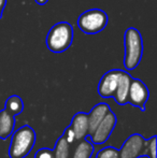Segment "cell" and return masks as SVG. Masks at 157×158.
<instances>
[{
	"label": "cell",
	"mask_w": 157,
	"mask_h": 158,
	"mask_svg": "<svg viewBox=\"0 0 157 158\" xmlns=\"http://www.w3.org/2000/svg\"><path fill=\"white\" fill-rule=\"evenodd\" d=\"M37 135L34 128L24 125L12 132L8 154L10 158H24L35 148Z\"/></svg>",
	"instance_id": "cell-1"
},
{
	"label": "cell",
	"mask_w": 157,
	"mask_h": 158,
	"mask_svg": "<svg viewBox=\"0 0 157 158\" xmlns=\"http://www.w3.org/2000/svg\"><path fill=\"white\" fill-rule=\"evenodd\" d=\"M125 57L124 66L127 70H134L138 67L143 55V40L140 31L134 27L128 28L124 35Z\"/></svg>",
	"instance_id": "cell-2"
},
{
	"label": "cell",
	"mask_w": 157,
	"mask_h": 158,
	"mask_svg": "<svg viewBox=\"0 0 157 158\" xmlns=\"http://www.w3.org/2000/svg\"><path fill=\"white\" fill-rule=\"evenodd\" d=\"M73 41V28L67 22L55 24L46 35V46L53 53H63Z\"/></svg>",
	"instance_id": "cell-3"
},
{
	"label": "cell",
	"mask_w": 157,
	"mask_h": 158,
	"mask_svg": "<svg viewBox=\"0 0 157 158\" xmlns=\"http://www.w3.org/2000/svg\"><path fill=\"white\" fill-rule=\"evenodd\" d=\"M107 13L100 9H92L86 12L82 13L76 21V25L84 33L95 35L102 31L108 25Z\"/></svg>",
	"instance_id": "cell-4"
},
{
	"label": "cell",
	"mask_w": 157,
	"mask_h": 158,
	"mask_svg": "<svg viewBox=\"0 0 157 158\" xmlns=\"http://www.w3.org/2000/svg\"><path fill=\"white\" fill-rule=\"evenodd\" d=\"M149 139L145 140L139 133L128 137L119 148V158H139L147 156V146Z\"/></svg>",
	"instance_id": "cell-5"
},
{
	"label": "cell",
	"mask_w": 157,
	"mask_h": 158,
	"mask_svg": "<svg viewBox=\"0 0 157 158\" xmlns=\"http://www.w3.org/2000/svg\"><path fill=\"white\" fill-rule=\"evenodd\" d=\"M118 123V117H116L115 113L112 110H110L107 113L102 121L99 123L97 128L93 132L92 135H89L90 141L93 142L94 145H102L109 140L110 135H112L114 128Z\"/></svg>",
	"instance_id": "cell-6"
},
{
	"label": "cell",
	"mask_w": 157,
	"mask_h": 158,
	"mask_svg": "<svg viewBox=\"0 0 157 158\" xmlns=\"http://www.w3.org/2000/svg\"><path fill=\"white\" fill-rule=\"evenodd\" d=\"M150 98L149 88L139 79H131L129 93H128V103L139 108L141 111L145 110V104Z\"/></svg>",
	"instance_id": "cell-7"
},
{
	"label": "cell",
	"mask_w": 157,
	"mask_h": 158,
	"mask_svg": "<svg viewBox=\"0 0 157 158\" xmlns=\"http://www.w3.org/2000/svg\"><path fill=\"white\" fill-rule=\"evenodd\" d=\"M119 69H113L108 71L107 73L102 75L100 82L98 84V94L102 98H112L118 87L119 74Z\"/></svg>",
	"instance_id": "cell-8"
},
{
	"label": "cell",
	"mask_w": 157,
	"mask_h": 158,
	"mask_svg": "<svg viewBox=\"0 0 157 158\" xmlns=\"http://www.w3.org/2000/svg\"><path fill=\"white\" fill-rule=\"evenodd\" d=\"M131 75L126 71H121L119 74L118 87L115 89V93L113 95V98L116 103L119 106H125L128 103V93H129L130 82H131Z\"/></svg>",
	"instance_id": "cell-9"
},
{
	"label": "cell",
	"mask_w": 157,
	"mask_h": 158,
	"mask_svg": "<svg viewBox=\"0 0 157 158\" xmlns=\"http://www.w3.org/2000/svg\"><path fill=\"white\" fill-rule=\"evenodd\" d=\"M70 127L76 135V141H81L88 135V114L78 112L72 117Z\"/></svg>",
	"instance_id": "cell-10"
},
{
	"label": "cell",
	"mask_w": 157,
	"mask_h": 158,
	"mask_svg": "<svg viewBox=\"0 0 157 158\" xmlns=\"http://www.w3.org/2000/svg\"><path fill=\"white\" fill-rule=\"evenodd\" d=\"M111 110L109 106V104L101 102L94 106L90 110L88 114V135H92L93 132L95 131V129L97 128V126L99 125L101 121L103 119V117L107 115V113Z\"/></svg>",
	"instance_id": "cell-11"
},
{
	"label": "cell",
	"mask_w": 157,
	"mask_h": 158,
	"mask_svg": "<svg viewBox=\"0 0 157 158\" xmlns=\"http://www.w3.org/2000/svg\"><path fill=\"white\" fill-rule=\"evenodd\" d=\"M15 129V116L6 110L0 111V139L6 140Z\"/></svg>",
	"instance_id": "cell-12"
},
{
	"label": "cell",
	"mask_w": 157,
	"mask_h": 158,
	"mask_svg": "<svg viewBox=\"0 0 157 158\" xmlns=\"http://www.w3.org/2000/svg\"><path fill=\"white\" fill-rule=\"evenodd\" d=\"M79 142L80 143L76 145L72 158H92L95 152V145L90 141L89 135Z\"/></svg>",
	"instance_id": "cell-13"
},
{
	"label": "cell",
	"mask_w": 157,
	"mask_h": 158,
	"mask_svg": "<svg viewBox=\"0 0 157 158\" xmlns=\"http://www.w3.org/2000/svg\"><path fill=\"white\" fill-rule=\"evenodd\" d=\"M4 110L9 112L13 116L21 114L24 110V102L22 98L17 95H13L9 97L6 101V106H4Z\"/></svg>",
	"instance_id": "cell-14"
},
{
	"label": "cell",
	"mask_w": 157,
	"mask_h": 158,
	"mask_svg": "<svg viewBox=\"0 0 157 158\" xmlns=\"http://www.w3.org/2000/svg\"><path fill=\"white\" fill-rule=\"evenodd\" d=\"M55 158H69L70 156V144L66 141L64 135L58 138L54 148Z\"/></svg>",
	"instance_id": "cell-15"
},
{
	"label": "cell",
	"mask_w": 157,
	"mask_h": 158,
	"mask_svg": "<svg viewBox=\"0 0 157 158\" xmlns=\"http://www.w3.org/2000/svg\"><path fill=\"white\" fill-rule=\"evenodd\" d=\"M94 158H119V151L113 146H105L95 153Z\"/></svg>",
	"instance_id": "cell-16"
},
{
	"label": "cell",
	"mask_w": 157,
	"mask_h": 158,
	"mask_svg": "<svg viewBox=\"0 0 157 158\" xmlns=\"http://www.w3.org/2000/svg\"><path fill=\"white\" fill-rule=\"evenodd\" d=\"M156 135H153L149 139V143L147 146V158H156Z\"/></svg>",
	"instance_id": "cell-17"
},
{
	"label": "cell",
	"mask_w": 157,
	"mask_h": 158,
	"mask_svg": "<svg viewBox=\"0 0 157 158\" xmlns=\"http://www.w3.org/2000/svg\"><path fill=\"white\" fill-rule=\"evenodd\" d=\"M34 158H55L54 156V150L51 148H40L34 154Z\"/></svg>",
	"instance_id": "cell-18"
},
{
	"label": "cell",
	"mask_w": 157,
	"mask_h": 158,
	"mask_svg": "<svg viewBox=\"0 0 157 158\" xmlns=\"http://www.w3.org/2000/svg\"><path fill=\"white\" fill-rule=\"evenodd\" d=\"M63 135L66 139V141H67L70 145H71L72 143H74V141H76V135H74L73 130H72V128L70 126H68L67 128L65 129V132H64Z\"/></svg>",
	"instance_id": "cell-19"
},
{
	"label": "cell",
	"mask_w": 157,
	"mask_h": 158,
	"mask_svg": "<svg viewBox=\"0 0 157 158\" xmlns=\"http://www.w3.org/2000/svg\"><path fill=\"white\" fill-rule=\"evenodd\" d=\"M6 0H0V19L2 16L4 8H6Z\"/></svg>",
	"instance_id": "cell-20"
},
{
	"label": "cell",
	"mask_w": 157,
	"mask_h": 158,
	"mask_svg": "<svg viewBox=\"0 0 157 158\" xmlns=\"http://www.w3.org/2000/svg\"><path fill=\"white\" fill-rule=\"evenodd\" d=\"M35 1H36L38 4H40V6H44V4L48 3V0H35Z\"/></svg>",
	"instance_id": "cell-21"
}]
</instances>
